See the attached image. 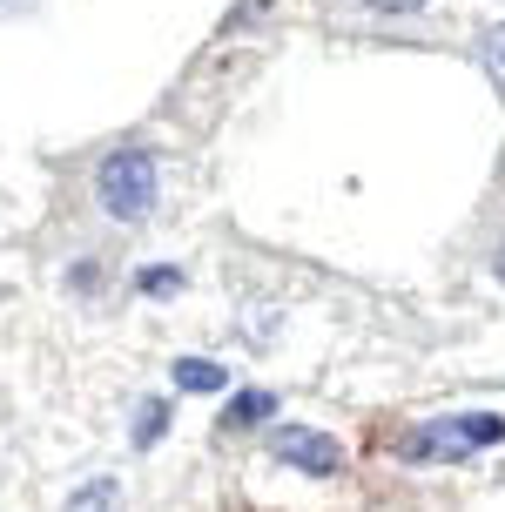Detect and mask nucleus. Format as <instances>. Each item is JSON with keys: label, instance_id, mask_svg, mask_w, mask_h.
Here are the masks:
<instances>
[{"label": "nucleus", "instance_id": "1", "mask_svg": "<svg viewBox=\"0 0 505 512\" xmlns=\"http://www.w3.org/2000/svg\"><path fill=\"white\" fill-rule=\"evenodd\" d=\"M155 189H162V162H155V149H142V142L115 149L95 169V196H101V209H108L115 223H142V216L155 209Z\"/></svg>", "mask_w": 505, "mask_h": 512}, {"label": "nucleus", "instance_id": "2", "mask_svg": "<svg viewBox=\"0 0 505 512\" xmlns=\"http://www.w3.org/2000/svg\"><path fill=\"white\" fill-rule=\"evenodd\" d=\"M270 445H277V459H290L297 472H317V479H330V472L344 465V445L324 438V432H310V425H283Z\"/></svg>", "mask_w": 505, "mask_h": 512}, {"label": "nucleus", "instance_id": "3", "mask_svg": "<svg viewBox=\"0 0 505 512\" xmlns=\"http://www.w3.org/2000/svg\"><path fill=\"white\" fill-rule=\"evenodd\" d=\"M465 452H472L465 418H431V425H418V432L404 438V459H418V465H431V459H465Z\"/></svg>", "mask_w": 505, "mask_h": 512}, {"label": "nucleus", "instance_id": "4", "mask_svg": "<svg viewBox=\"0 0 505 512\" xmlns=\"http://www.w3.org/2000/svg\"><path fill=\"white\" fill-rule=\"evenodd\" d=\"M270 411H277V398H270V391H236V398H229V411H223V432H243V425H263Z\"/></svg>", "mask_w": 505, "mask_h": 512}, {"label": "nucleus", "instance_id": "5", "mask_svg": "<svg viewBox=\"0 0 505 512\" xmlns=\"http://www.w3.org/2000/svg\"><path fill=\"white\" fill-rule=\"evenodd\" d=\"M176 384H182V391H229L223 364H202V358H182L176 364Z\"/></svg>", "mask_w": 505, "mask_h": 512}, {"label": "nucleus", "instance_id": "6", "mask_svg": "<svg viewBox=\"0 0 505 512\" xmlns=\"http://www.w3.org/2000/svg\"><path fill=\"white\" fill-rule=\"evenodd\" d=\"M115 506H122V486H115V479H88V486L68 499V512H115Z\"/></svg>", "mask_w": 505, "mask_h": 512}, {"label": "nucleus", "instance_id": "7", "mask_svg": "<svg viewBox=\"0 0 505 512\" xmlns=\"http://www.w3.org/2000/svg\"><path fill=\"white\" fill-rule=\"evenodd\" d=\"M162 425H169V405H162V398H142V418H135V445H155V438H162Z\"/></svg>", "mask_w": 505, "mask_h": 512}, {"label": "nucleus", "instance_id": "8", "mask_svg": "<svg viewBox=\"0 0 505 512\" xmlns=\"http://www.w3.org/2000/svg\"><path fill=\"white\" fill-rule=\"evenodd\" d=\"M465 438H472V452H479V445H499V438H505V418H492V411H472V418H465Z\"/></svg>", "mask_w": 505, "mask_h": 512}, {"label": "nucleus", "instance_id": "9", "mask_svg": "<svg viewBox=\"0 0 505 512\" xmlns=\"http://www.w3.org/2000/svg\"><path fill=\"white\" fill-rule=\"evenodd\" d=\"M142 290H155V297H169V290H182V270H169V263H155V270H142Z\"/></svg>", "mask_w": 505, "mask_h": 512}, {"label": "nucleus", "instance_id": "10", "mask_svg": "<svg viewBox=\"0 0 505 512\" xmlns=\"http://www.w3.org/2000/svg\"><path fill=\"white\" fill-rule=\"evenodd\" d=\"M485 68H492V75L505 81V27H499V34H492V41H485Z\"/></svg>", "mask_w": 505, "mask_h": 512}, {"label": "nucleus", "instance_id": "11", "mask_svg": "<svg viewBox=\"0 0 505 512\" xmlns=\"http://www.w3.org/2000/svg\"><path fill=\"white\" fill-rule=\"evenodd\" d=\"M371 7H384V14H411V7H425V0H371Z\"/></svg>", "mask_w": 505, "mask_h": 512}, {"label": "nucleus", "instance_id": "12", "mask_svg": "<svg viewBox=\"0 0 505 512\" xmlns=\"http://www.w3.org/2000/svg\"><path fill=\"white\" fill-rule=\"evenodd\" d=\"M14 7H27V0H0V14H14Z\"/></svg>", "mask_w": 505, "mask_h": 512}, {"label": "nucleus", "instance_id": "13", "mask_svg": "<svg viewBox=\"0 0 505 512\" xmlns=\"http://www.w3.org/2000/svg\"><path fill=\"white\" fill-rule=\"evenodd\" d=\"M499 277H505V243H499Z\"/></svg>", "mask_w": 505, "mask_h": 512}]
</instances>
